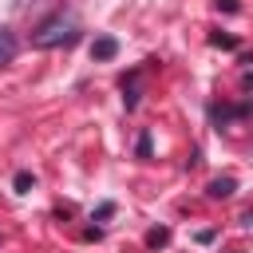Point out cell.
Here are the masks:
<instances>
[{"instance_id": "6da1fadb", "label": "cell", "mask_w": 253, "mask_h": 253, "mask_svg": "<svg viewBox=\"0 0 253 253\" xmlns=\"http://www.w3.org/2000/svg\"><path fill=\"white\" fill-rule=\"evenodd\" d=\"M75 36H79L75 20L59 12V16H47V20L32 32V43H36V47H67V43H75Z\"/></svg>"}, {"instance_id": "7a4b0ae2", "label": "cell", "mask_w": 253, "mask_h": 253, "mask_svg": "<svg viewBox=\"0 0 253 253\" xmlns=\"http://www.w3.org/2000/svg\"><path fill=\"white\" fill-rule=\"evenodd\" d=\"M115 51H119V43H115V36H99L95 43H91V59H115Z\"/></svg>"}, {"instance_id": "3957f363", "label": "cell", "mask_w": 253, "mask_h": 253, "mask_svg": "<svg viewBox=\"0 0 253 253\" xmlns=\"http://www.w3.org/2000/svg\"><path fill=\"white\" fill-rule=\"evenodd\" d=\"M12 59H16V36L0 28V63H12Z\"/></svg>"}, {"instance_id": "277c9868", "label": "cell", "mask_w": 253, "mask_h": 253, "mask_svg": "<svg viewBox=\"0 0 253 253\" xmlns=\"http://www.w3.org/2000/svg\"><path fill=\"white\" fill-rule=\"evenodd\" d=\"M233 194V178H217V182H210V198H229Z\"/></svg>"}, {"instance_id": "5b68a950", "label": "cell", "mask_w": 253, "mask_h": 253, "mask_svg": "<svg viewBox=\"0 0 253 253\" xmlns=\"http://www.w3.org/2000/svg\"><path fill=\"white\" fill-rule=\"evenodd\" d=\"M166 237H170V233H166V229H154V233H150V237H146V241H150V245H166Z\"/></svg>"}, {"instance_id": "8992f818", "label": "cell", "mask_w": 253, "mask_h": 253, "mask_svg": "<svg viewBox=\"0 0 253 253\" xmlns=\"http://www.w3.org/2000/svg\"><path fill=\"white\" fill-rule=\"evenodd\" d=\"M28 186H32V178H28V174H16V190H20V194H28Z\"/></svg>"}, {"instance_id": "52a82bcc", "label": "cell", "mask_w": 253, "mask_h": 253, "mask_svg": "<svg viewBox=\"0 0 253 253\" xmlns=\"http://www.w3.org/2000/svg\"><path fill=\"white\" fill-rule=\"evenodd\" d=\"M213 43H217V47H233L237 40H233V36H213Z\"/></svg>"}]
</instances>
